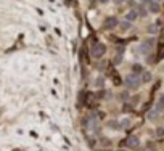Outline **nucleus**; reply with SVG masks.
Listing matches in <instances>:
<instances>
[{"label":"nucleus","instance_id":"nucleus-1","mask_svg":"<svg viewBox=\"0 0 164 151\" xmlns=\"http://www.w3.org/2000/svg\"><path fill=\"white\" fill-rule=\"evenodd\" d=\"M140 84H142V79H140L138 74L132 73V74H129L126 77V85L129 87V89H137Z\"/></svg>","mask_w":164,"mask_h":151},{"label":"nucleus","instance_id":"nucleus-2","mask_svg":"<svg viewBox=\"0 0 164 151\" xmlns=\"http://www.w3.org/2000/svg\"><path fill=\"white\" fill-rule=\"evenodd\" d=\"M105 51H106V47L103 45V43H93V47H92V56L101 58L103 55H105Z\"/></svg>","mask_w":164,"mask_h":151},{"label":"nucleus","instance_id":"nucleus-3","mask_svg":"<svg viewBox=\"0 0 164 151\" xmlns=\"http://www.w3.org/2000/svg\"><path fill=\"white\" fill-rule=\"evenodd\" d=\"M118 24H119V21H118V18H116V16H108V18H105V21H103V27L108 29V31L114 29Z\"/></svg>","mask_w":164,"mask_h":151},{"label":"nucleus","instance_id":"nucleus-4","mask_svg":"<svg viewBox=\"0 0 164 151\" xmlns=\"http://www.w3.org/2000/svg\"><path fill=\"white\" fill-rule=\"evenodd\" d=\"M154 47V40L153 39H146V40L142 42V45H140V50L143 51V53H148V51H151V48Z\"/></svg>","mask_w":164,"mask_h":151},{"label":"nucleus","instance_id":"nucleus-5","mask_svg":"<svg viewBox=\"0 0 164 151\" xmlns=\"http://www.w3.org/2000/svg\"><path fill=\"white\" fill-rule=\"evenodd\" d=\"M146 7H148V10H150L151 13H159V11H161V7H159V3L156 2V0H151Z\"/></svg>","mask_w":164,"mask_h":151},{"label":"nucleus","instance_id":"nucleus-6","mask_svg":"<svg viewBox=\"0 0 164 151\" xmlns=\"http://www.w3.org/2000/svg\"><path fill=\"white\" fill-rule=\"evenodd\" d=\"M138 18V13H137V10H130V11H127L126 13V21H135V19Z\"/></svg>","mask_w":164,"mask_h":151},{"label":"nucleus","instance_id":"nucleus-7","mask_svg":"<svg viewBox=\"0 0 164 151\" xmlns=\"http://www.w3.org/2000/svg\"><path fill=\"white\" fill-rule=\"evenodd\" d=\"M138 143H140V141H138L137 137H129V138H127V145H129L130 148H137Z\"/></svg>","mask_w":164,"mask_h":151},{"label":"nucleus","instance_id":"nucleus-8","mask_svg":"<svg viewBox=\"0 0 164 151\" xmlns=\"http://www.w3.org/2000/svg\"><path fill=\"white\" fill-rule=\"evenodd\" d=\"M137 13H138V16H146V15H148V10H146V7L140 3V5L137 7Z\"/></svg>","mask_w":164,"mask_h":151},{"label":"nucleus","instance_id":"nucleus-9","mask_svg":"<svg viewBox=\"0 0 164 151\" xmlns=\"http://www.w3.org/2000/svg\"><path fill=\"white\" fill-rule=\"evenodd\" d=\"M158 116H159V111L158 109H151L150 113H148V119H150V121H156Z\"/></svg>","mask_w":164,"mask_h":151},{"label":"nucleus","instance_id":"nucleus-10","mask_svg":"<svg viewBox=\"0 0 164 151\" xmlns=\"http://www.w3.org/2000/svg\"><path fill=\"white\" fill-rule=\"evenodd\" d=\"M140 79H142V82H150L151 81V74L146 73V71H143L142 76H140Z\"/></svg>","mask_w":164,"mask_h":151},{"label":"nucleus","instance_id":"nucleus-11","mask_svg":"<svg viewBox=\"0 0 164 151\" xmlns=\"http://www.w3.org/2000/svg\"><path fill=\"white\" fill-rule=\"evenodd\" d=\"M156 109H158V111H163L164 109V95L159 97V101H158V105H156Z\"/></svg>","mask_w":164,"mask_h":151},{"label":"nucleus","instance_id":"nucleus-12","mask_svg":"<svg viewBox=\"0 0 164 151\" xmlns=\"http://www.w3.org/2000/svg\"><path fill=\"white\" fill-rule=\"evenodd\" d=\"M121 29H122V31H127V29H130V21H124L122 24H121Z\"/></svg>","mask_w":164,"mask_h":151},{"label":"nucleus","instance_id":"nucleus-13","mask_svg":"<svg viewBox=\"0 0 164 151\" xmlns=\"http://www.w3.org/2000/svg\"><path fill=\"white\" fill-rule=\"evenodd\" d=\"M134 73H135V74H138V73H143V67L140 66V65H135V66H134Z\"/></svg>","mask_w":164,"mask_h":151},{"label":"nucleus","instance_id":"nucleus-14","mask_svg":"<svg viewBox=\"0 0 164 151\" xmlns=\"http://www.w3.org/2000/svg\"><path fill=\"white\" fill-rule=\"evenodd\" d=\"M148 32H150V34H156V26H150V27H148Z\"/></svg>","mask_w":164,"mask_h":151},{"label":"nucleus","instance_id":"nucleus-15","mask_svg":"<svg viewBox=\"0 0 164 151\" xmlns=\"http://www.w3.org/2000/svg\"><path fill=\"white\" fill-rule=\"evenodd\" d=\"M129 124H130V121H129V119H124L121 125H122V127H127V125H129Z\"/></svg>","mask_w":164,"mask_h":151},{"label":"nucleus","instance_id":"nucleus-16","mask_svg":"<svg viewBox=\"0 0 164 151\" xmlns=\"http://www.w3.org/2000/svg\"><path fill=\"white\" fill-rule=\"evenodd\" d=\"M108 125H110V127H113V129H118V127H119V124H118V122H110Z\"/></svg>","mask_w":164,"mask_h":151},{"label":"nucleus","instance_id":"nucleus-17","mask_svg":"<svg viewBox=\"0 0 164 151\" xmlns=\"http://www.w3.org/2000/svg\"><path fill=\"white\" fill-rule=\"evenodd\" d=\"M121 59H122V56L118 55V56H114V63H121Z\"/></svg>","mask_w":164,"mask_h":151},{"label":"nucleus","instance_id":"nucleus-18","mask_svg":"<svg viewBox=\"0 0 164 151\" xmlns=\"http://www.w3.org/2000/svg\"><path fill=\"white\" fill-rule=\"evenodd\" d=\"M113 2L116 3V5H122V3L126 2V0H113Z\"/></svg>","mask_w":164,"mask_h":151},{"label":"nucleus","instance_id":"nucleus-19","mask_svg":"<svg viewBox=\"0 0 164 151\" xmlns=\"http://www.w3.org/2000/svg\"><path fill=\"white\" fill-rule=\"evenodd\" d=\"M140 2H142V5H145V7H146V5H148V3H150V2H151V0H140Z\"/></svg>","mask_w":164,"mask_h":151},{"label":"nucleus","instance_id":"nucleus-20","mask_svg":"<svg viewBox=\"0 0 164 151\" xmlns=\"http://www.w3.org/2000/svg\"><path fill=\"white\" fill-rule=\"evenodd\" d=\"M98 2H100V3H108L110 0H98Z\"/></svg>","mask_w":164,"mask_h":151},{"label":"nucleus","instance_id":"nucleus-21","mask_svg":"<svg viewBox=\"0 0 164 151\" xmlns=\"http://www.w3.org/2000/svg\"><path fill=\"white\" fill-rule=\"evenodd\" d=\"M150 151H156V150H150Z\"/></svg>","mask_w":164,"mask_h":151},{"label":"nucleus","instance_id":"nucleus-22","mask_svg":"<svg viewBox=\"0 0 164 151\" xmlns=\"http://www.w3.org/2000/svg\"><path fill=\"white\" fill-rule=\"evenodd\" d=\"M118 151H124V150H118Z\"/></svg>","mask_w":164,"mask_h":151},{"label":"nucleus","instance_id":"nucleus-23","mask_svg":"<svg viewBox=\"0 0 164 151\" xmlns=\"http://www.w3.org/2000/svg\"><path fill=\"white\" fill-rule=\"evenodd\" d=\"M156 2H159V0H156Z\"/></svg>","mask_w":164,"mask_h":151}]
</instances>
